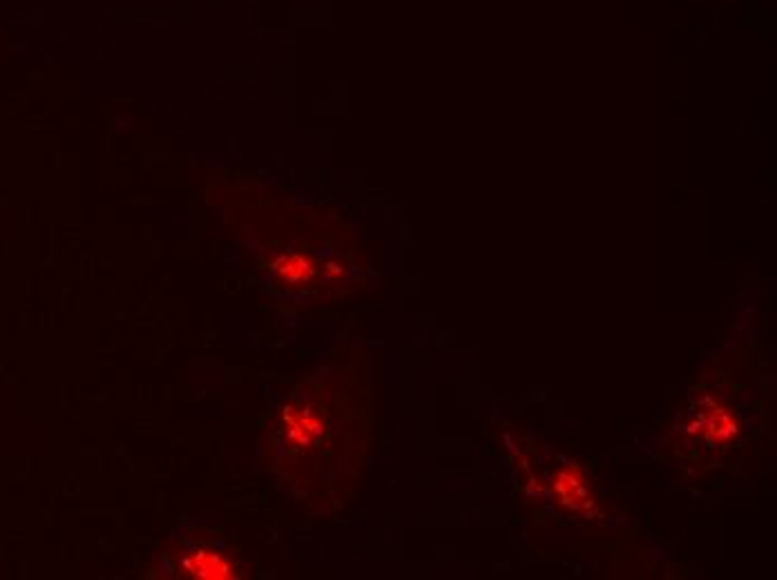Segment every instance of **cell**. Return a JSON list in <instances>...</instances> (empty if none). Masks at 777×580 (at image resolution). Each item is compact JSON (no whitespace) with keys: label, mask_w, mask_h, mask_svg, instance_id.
<instances>
[{"label":"cell","mask_w":777,"mask_h":580,"mask_svg":"<svg viewBox=\"0 0 777 580\" xmlns=\"http://www.w3.org/2000/svg\"><path fill=\"white\" fill-rule=\"evenodd\" d=\"M186 569L193 576L200 578H211V580H222L231 576V567L226 560H222L217 553H208V551H200L193 558L186 560Z\"/></svg>","instance_id":"cell-1"},{"label":"cell","mask_w":777,"mask_h":580,"mask_svg":"<svg viewBox=\"0 0 777 580\" xmlns=\"http://www.w3.org/2000/svg\"><path fill=\"white\" fill-rule=\"evenodd\" d=\"M275 270L290 283H301V281H308L310 277L316 275V268L314 263H310V259L301 257V255H286L282 257L277 263H275Z\"/></svg>","instance_id":"cell-2"}]
</instances>
